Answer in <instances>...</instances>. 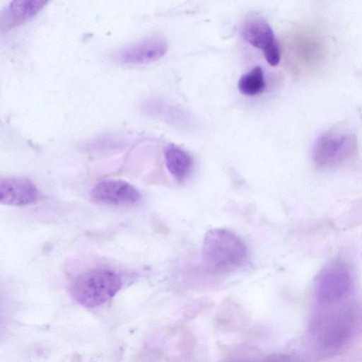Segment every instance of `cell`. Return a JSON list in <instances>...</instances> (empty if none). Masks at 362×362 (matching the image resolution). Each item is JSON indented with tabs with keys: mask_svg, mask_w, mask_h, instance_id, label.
<instances>
[{
	"mask_svg": "<svg viewBox=\"0 0 362 362\" xmlns=\"http://www.w3.org/2000/svg\"><path fill=\"white\" fill-rule=\"evenodd\" d=\"M356 311L344 303L318 305L311 321L310 334L319 352L334 354L349 344L358 324Z\"/></svg>",
	"mask_w": 362,
	"mask_h": 362,
	"instance_id": "obj_1",
	"label": "cell"
},
{
	"mask_svg": "<svg viewBox=\"0 0 362 362\" xmlns=\"http://www.w3.org/2000/svg\"><path fill=\"white\" fill-rule=\"evenodd\" d=\"M202 257L209 272L223 275L244 266L248 259V250L234 233L226 228H214L204 235Z\"/></svg>",
	"mask_w": 362,
	"mask_h": 362,
	"instance_id": "obj_2",
	"label": "cell"
},
{
	"mask_svg": "<svg viewBox=\"0 0 362 362\" xmlns=\"http://www.w3.org/2000/svg\"><path fill=\"white\" fill-rule=\"evenodd\" d=\"M122 286L121 276L110 270L94 269L84 272L71 283V298L85 308L100 306L112 299Z\"/></svg>",
	"mask_w": 362,
	"mask_h": 362,
	"instance_id": "obj_3",
	"label": "cell"
},
{
	"mask_svg": "<svg viewBox=\"0 0 362 362\" xmlns=\"http://www.w3.org/2000/svg\"><path fill=\"white\" fill-rule=\"evenodd\" d=\"M356 148L354 135L327 132L316 140L313 149V159L318 168L335 166L351 156Z\"/></svg>",
	"mask_w": 362,
	"mask_h": 362,
	"instance_id": "obj_4",
	"label": "cell"
},
{
	"mask_svg": "<svg viewBox=\"0 0 362 362\" xmlns=\"http://www.w3.org/2000/svg\"><path fill=\"white\" fill-rule=\"evenodd\" d=\"M351 279L344 268L337 264L325 269L316 282L315 294L319 305L344 303L349 295Z\"/></svg>",
	"mask_w": 362,
	"mask_h": 362,
	"instance_id": "obj_5",
	"label": "cell"
},
{
	"mask_svg": "<svg viewBox=\"0 0 362 362\" xmlns=\"http://www.w3.org/2000/svg\"><path fill=\"white\" fill-rule=\"evenodd\" d=\"M167 50L168 43L163 37L152 36L122 48L115 58L124 64H146L160 59Z\"/></svg>",
	"mask_w": 362,
	"mask_h": 362,
	"instance_id": "obj_6",
	"label": "cell"
},
{
	"mask_svg": "<svg viewBox=\"0 0 362 362\" xmlns=\"http://www.w3.org/2000/svg\"><path fill=\"white\" fill-rule=\"evenodd\" d=\"M98 203L112 205H132L141 199V193L132 184L122 180L110 179L98 182L91 192Z\"/></svg>",
	"mask_w": 362,
	"mask_h": 362,
	"instance_id": "obj_7",
	"label": "cell"
},
{
	"mask_svg": "<svg viewBox=\"0 0 362 362\" xmlns=\"http://www.w3.org/2000/svg\"><path fill=\"white\" fill-rule=\"evenodd\" d=\"M39 193L36 186L28 179L9 177L0 180V202L8 206H25L35 203Z\"/></svg>",
	"mask_w": 362,
	"mask_h": 362,
	"instance_id": "obj_8",
	"label": "cell"
},
{
	"mask_svg": "<svg viewBox=\"0 0 362 362\" xmlns=\"http://www.w3.org/2000/svg\"><path fill=\"white\" fill-rule=\"evenodd\" d=\"M48 3L44 0H15L6 4L0 13V27L11 29L29 21Z\"/></svg>",
	"mask_w": 362,
	"mask_h": 362,
	"instance_id": "obj_9",
	"label": "cell"
},
{
	"mask_svg": "<svg viewBox=\"0 0 362 362\" xmlns=\"http://www.w3.org/2000/svg\"><path fill=\"white\" fill-rule=\"evenodd\" d=\"M166 168L174 179L182 182L190 174L193 167L191 155L182 147L170 144L163 151Z\"/></svg>",
	"mask_w": 362,
	"mask_h": 362,
	"instance_id": "obj_10",
	"label": "cell"
},
{
	"mask_svg": "<svg viewBox=\"0 0 362 362\" xmlns=\"http://www.w3.org/2000/svg\"><path fill=\"white\" fill-rule=\"evenodd\" d=\"M242 36L250 45L262 51L277 42L272 27L262 18L246 21L242 28Z\"/></svg>",
	"mask_w": 362,
	"mask_h": 362,
	"instance_id": "obj_11",
	"label": "cell"
},
{
	"mask_svg": "<svg viewBox=\"0 0 362 362\" xmlns=\"http://www.w3.org/2000/svg\"><path fill=\"white\" fill-rule=\"evenodd\" d=\"M240 92L246 96L261 94L266 88V81L262 69L257 66L243 74L238 83Z\"/></svg>",
	"mask_w": 362,
	"mask_h": 362,
	"instance_id": "obj_12",
	"label": "cell"
},
{
	"mask_svg": "<svg viewBox=\"0 0 362 362\" xmlns=\"http://www.w3.org/2000/svg\"><path fill=\"white\" fill-rule=\"evenodd\" d=\"M264 57L271 66H276L280 61L281 51L278 42L263 51Z\"/></svg>",
	"mask_w": 362,
	"mask_h": 362,
	"instance_id": "obj_13",
	"label": "cell"
},
{
	"mask_svg": "<svg viewBox=\"0 0 362 362\" xmlns=\"http://www.w3.org/2000/svg\"><path fill=\"white\" fill-rule=\"evenodd\" d=\"M260 362H303L298 356L293 354H277L270 356Z\"/></svg>",
	"mask_w": 362,
	"mask_h": 362,
	"instance_id": "obj_14",
	"label": "cell"
}]
</instances>
